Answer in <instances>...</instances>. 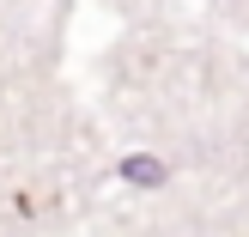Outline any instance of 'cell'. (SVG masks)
I'll return each mask as SVG.
<instances>
[{
	"label": "cell",
	"mask_w": 249,
	"mask_h": 237,
	"mask_svg": "<svg viewBox=\"0 0 249 237\" xmlns=\"http://www.w3.org/2000/svg\"><path fill=\"white\" fill-rule=\"evenodd\" d=\"M122 177L140 182V189H158V182H164V164H158V158H146V152H134V158H122Z\"/></svg>",
	"instance_id": "obj_1"
}]
</instances>
